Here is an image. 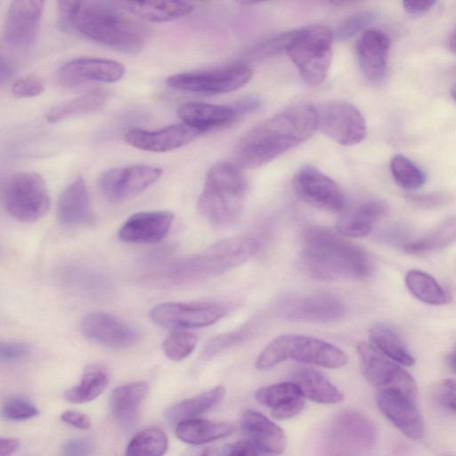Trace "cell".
<instances>
[{"mask_svg": "<svg viewBox=\"0 0 456 456\" xmlns=\"http://www.w3.org/2000/svg\"><path fill=\"white\" fill-rule=\"evenodd\" d=\"M200 131L182 122L158 130L131 129L125 135L130 146L151 152H167L179 149L197 138Z\"/></svg>", "mask_w": 456, "mask_h": 456, "instance_id": "20", "label": "cell"}, {"mask_svg": "<svg viewBox=\"0 0 456 456\" xmlns=\"http://www.w3.org/2000/svg\"><path fill=\"white\" fill-rule=\"evenodd\" d=\"M376 400L382 413L404 436L413 440L424 436L425 426L416 400L391 391H378Z\"/></svg>", "mask_w": 456, "mask_h": 456, "instance_id": "21", "label": "cell"}, {"mask_svg": "<svg viewBox=\"0 0 456 456\" xmlns=\"http://www.w3.org/2000/svg\"><path fill=\"white\" fill-rule=\"evenodd\" d=\"M174 219L169 211H143L132 215L118 231L119 239L126 243L153 244L167 234Z\"/></svg>", "mask_w": 456, "mask_h": 456, "instance_id": "22", "label": "cell"}, {"mask_svg": "<svg viewBox=\"0 0 456 456\" xmlns=\"http://www.w3.org/2000/svg\"><path fill=\"white\" fill-rule=\"evenodd\" d=\"M245 191V180L238 167L230 163H218L206 175L198 211L215 225H231L241 215Z\"/></svg>", "mask_w": 456, "mask_h": 456, "instance_id": "5", "label": "cell"}, {"mask_svg": "<svg viewBox=\"0 0 456 456\" xmlns=\"http://www.w3.org/2000/svg\"><path fill=\"white\" fill-rule=\"evenodd\" d=\"M61 419L67 425L78 429H88L91 427V420L87 415L73 410L63 411Z\"/></svg>", "mask_w": 456, "mask_h": 456, "instance_id": "52", "label": "cell"}, {"mask_svg": "<svg viewBox=\"0 0 456 456\" xmlns=\"http://www.w3.org/2000/svg\"><path fill=\"white\" fill-rule=\"evenodd\" d=\"M37 408L27 398L13 395L5 399L2 406V415L10 420H25L38 414Z\"/></svg>", "mask_w": 456, "mask_h": 456, "instance_id": "44", "label": "cell"}, {"mask_svg": "<svg viewBox=\"0 0 456 456\" xmlns=\"http://www.w3.org/2000/svg\"><path fill=\"white\" fill-rule=\"evenodd\" d=\"M259 452L250 441H240L230 447L226 456H259Z\"/></svg>", "mask_w": 456, "mask_h": 456, "instance_id": "53", "label": "cell"}, {"mask_svg": "<svg viewBox=\"0 0 456 456\" xmlns=\"http://www.w3.org/2000/svg\"><path fill=\"white\" fill-rule=\"evenodd\" d=\"M186 456H210V452L208 448H203L196 452H189Z\"/></svg>", "mask_w": 456, "mask_h": 456, "instance_id": "57", "label": "cell"}, {"mask_svg": "<svg viewBox=\"0 0 456 456\" xmlns=\"http://www.w3.org/2000/svg\"><path fill=\"white\" fill-rule=\"evenodd\" d=\"M390 40L382 31L367 29L356 43V55L364 76L371 82L383 79L387 71Z\"/></svg>", "mask_w": 456, "mask_h": 456, "instance_id": "24", "label": "cell"}, {"mask_svg": "<svg viewBox=\"0 0 456 456\" xmlns=\"http://www.w3.org/2000/svg\"><path fill=\"white\" fill-rule=\"evenodd\" d=\"M456 242V216L451 217L437 225L425 236L408 242L404 251L419 255L437 251Z\"/></svg>", "mask_w": 456, "mask_h": 456, "instance_id": "37", "label": "cell"}, {"mask_svg": "<svg viewBox=\"0 0 456 456\" xmlns=\"http://www.w3.org/2000/svg\"><path fill=\"white\" fill-rule=\"evenodd\" d=\"M409 291L419 301L432 305H441L451 301L450 294L430 274L418 270H410L404 278Z\"/></svg>", "mask_w": 456, "mask_h": 456, "instance_id": "35", "label": "cell"}, {"mask_svg": "<svg viewBox=\"0 0 456 456\" xmlns=\"http://www.w3.org/2000/svg\"><path fill=\"white\" fill-rule=\"evenodd\" d=\"M45 2L15 0L10 3L4 22V37L13 47L33 45L39 35Z\"/></svg>", "mask_w": 456, "mask_h": 456, "instance_id": "17", "label": "cell"}, {"mask_svg": "<svg viewBox=\"0 0 456 456\" xmlns=\"http://www.w3.org/2000/svg\"><path fill=\"white\" fill-rule=\"evenodd\" d=\"M374 20V14L370 12H362L354 14L343 20L335 31V37L341 40H347L364 28H366Z\"/></svg>", "mask_w": 456, "mask_h": 456, "instance_id": "45", "label": "cell"}, {"mask_svg": "<svg viewBox=\"0 0 456 456\" xmlns=\"http://www.w3.org/2000/svg\"><path fill=\"white\" fill-rule=\"evenodd\" d=\"M286 360L340 368L346 364V354L324 340L298 334H285L273 338L259 354L256 366L268 370Z\"/></svg>", "mask_w": 456, "mask_h": 456, "instance_id": "7", "label": "cell"}, {"mask_svg": "<svg viewBox=\"0 0 456 456\" xmlns=\"http://www.w3.org/2000/svg\"><path fill=\"white\" fill-rule=\"evenodd\" d=\"M232 309L230 304L216 301L168 302L154 306L151 311V318L156 324L165 328H200L216 322Z\"/></svg>", "mask_w": 456, "mask_h": 456, "instance_id": "14", "label": "cell"}, {"mask_svg": "<svg viewBox=\"0 0 456 456\" xmlns=\"http://www.w3.org/2000/svg\"><path fill=\"white\" fill-rule=\"evenodd\" d=\"M304 406L305 399L303 396H299L283 405L272 409V414L277 419L285 420L300 413Z\"/></svg>", "mask_w": 456, "mask_h": 456, "instance_id": "50", "label": "cell"}, {"mask_svg": "<svg viewBox=\"0 0 456 456\" xmlns=\"http://www.w3.org/2000/svg\"><path fill=\"white\" fill-rule=\"evenodd\" d=\"M436 403L452 414H456V380L444 379L435 387Z\"/></svg>", "mask_w": 456, "mask_h": 456, "instance_id": "46", "label": "cell"}, {"mask_svg": "<svg viewBox=\"0 0 456 456\" xmlns=\"http://www.w3.org/2000/svg\"><path fill=\"white\" fill-rule=\"evenodd\" d=\"M387 207L378 200L362 201L349 210L342 211L336 224L337 231L346 237H363L370 232L374 224L386 215Z\"/></svg>", "mask_w": 456, "mask_h": 456, "instance_id": "27", "label": "cell"}, {"mask_svg": "<svg viewBox=\"0 0 456 456\" xmlns=\"http://www.w3.org/2000/svg\"><path fill=\"white\" fill-rule=\"evenodd\" d=\"M316 113L317 129L336 142L351 146L365 139L364 118L351 103L342 101L325 102L316 108Z\"/></svg>", "mask_w": 456, "mask_h": 456, "instance_id": "15", "label": "cell"}, {"mask_svg": "<svg viewBox=\"0 0 456 456\" xmlns=\"http://www.w3.org/2000/svg\"><path fill=\"white\" fill-rule=\"evenodd\" d=\"M377 433L372 421L364 414L347 411L330 423L325 436L327 456H370Z\"/></svg>", "mask_w": 456, "mask_h": 456, "instance_id": "8", "label": "cell"}, {"mask_svg": "<svg viewBox=\"0 0 456 456\" xmlns=\"http://www.w3.org/2000/svg\"><path fill=\"white\" fill-rule=\"evenodd\" d=\"M148 391V384L144 381L132 382L115 388L110 400V411L115 419L122 426L134 424Z\"/></svg>", "mask_w": 456, "mask_h": 456, "instance_id": "28", "label": "cell"}, {"mask_svg": "<svg viewBox=\"0 0 456 456\" xmlns=\"http://www.w3.org/2000/svg\"><path fill=\"white\" fill-rule=\"evenodd\" d=\"M234 430L235 427L227 422L192 419L178 423L175 436L183 443L200 445L226 437Z\"/></svg>", "mask_w": 456, "mask_h": 456, "instance_id": "32", "label": "cell"}, {"mask_svg": "<svg viewBox=\"0 0 456 456\" xmlns=\"http://www.w3.org/2000/svg\"><path fill=\"white\" fill-rule=\"evenodd\" d=\"M451 94L454 101L456 102V83L452 86Z\"/></svg>", "mask_w": 456, "mask_h": 456, "instance_id": "59", "label": "cell"}, {"mask_svg": "<svg viewBox=\"0 0 456 456\" xmlns=\"http://www.w3.org/2000/svg\"><path fill=\"white\" fill-rule=\"evenodd\" d=\"M57 216L64 225L86 226L95 222L89 191L82 177L72 181L61 193Z\"/></svg>", "mask_w": 456, "mask_h": 456, "instance_id": "23", "label": "cell"}, {"mask_svg": "<svg viewBox=\"0 0 456 456\" xmlns=\"http://www.w3.org/2000/svg\"><path fill=\"white\" fill-rule=\"evenodd\" d=\"M177 116L183 123L204 133L213 128L225 126L240 115L234 105L188 102L179 106Z\"/></svg>", "mask_w": 456, "mask_h": 456, "instance_id": "26", "label": "cell"}, {"mask_svg": "<svg viewBox=\"0 0 456 456\" xmlns=\"http://www.w3.org/2000/svg\"><path fill=\"white\" fill-rule=\"evenodd\" d=\"M224 395L225 388L223 386L215 387L173 405L167 411L166 418L170 423L176 425L183 420L197 419L218 404Z\"/></svg>", "mask_w": 456, "mask_h": 456, "instance_id": "34", "label": "cell"}, {"mask_svg": "<svg viewBox=\"0 0 456 456\" xmlns=\"http://www.w3.org/2000/svg\"><path fill=\"white\" fill-rule=\"evenodd\" d=\"M67 282L86 294L101 297L110 289L109 280L99 273L76 266L65 274Z\"/></svg>", "mask_w": 456, "mask_h": 456, "instance_id": "39", "label": "cell"}, {"mask_svg": "<svg viewBox=\"0 0 456 456\" xmlns=\"http://www.w3.org/2000/svg\"><path fill=\"white\" fill-rule=\"evenodd\" d=\"M160 167L151 165H131L102 172L97 181L102 196L110 202L119 203L142 194L161 176Z\"/></svg>", "mask_w": 456, "mask_h": 456, "instance_id": "13", "label": "cell"}, {"mask_svg": "<svg viewBox=\"0 0 456 456\" xmlns=\"http://www.w3.org/2000/svg\"><path fill=\"white\" fill-rule=\"evenodd\" d=\"M30 346L24 342H7L0 346V358L2 361H14L28 355Z\"/></svg>", "mask_w": 456, "mask_h": 456, "instance_id": "49", "label": "cell"}, {"mask_svg": "<svg viewBox=\"0 0 456 456\" xmlns=\"http://www.w3.org/2000/svg\"><path fill=\"white\" fill-rule=\"evenodd\" d=\"M197 344V336L188 331H175L163 343L165 355L175 362H180L189 356Z\"/></svg>", "mask_w": 456, "mask_h": 456, "instance_id": "42", "label": "cell"}, {"mask_svg": "<svg viewBox=\"0 0 456 456\" xmlns=\"http://www.w3.org/2000/svg\"><path fill=\"white\" fill-rule=\"evenodd\" d=\"M333 37L329 28L314 24L293 30L280 40L304 81L316 86L324 81L330 69Z\"/></svg>", "mask_w": 456, "mask_h": 456, "instance_id": "6", "label": "cell"}, {"mask_svg": "<svg viewBox=\"0 0 456 456\" xmlns=\"http://www.w3.org/2000/svg\"><path fill=\"white\" fill-rule=\"evenodd\" d=\"M407 200L420 208H434L453 201L454 196L448 192H432L427 194L409 195Z\"/></svg>", "mask_w": 456, "mask_h": 456, "instance_id": "48", "label": "cell"}, {"mask_svg": "<svg viewBox=\"0 0 456 456\" xmlns=\"http://www.w3.org/2000/svg\"><path fill=\"white\" fill-rule=\"evenodd\" d=\"M125 72L124 65L117 61L81 57L64 63L58 71V79L62 86L74 87L89 82L114 83Z\"/></svg>", "mask_w": 456, "mask_h": 456, "instance_id": "19", "label": "cell"}, {"mask_svg": "<svg viewBox=\"0 0 456 456\" xmlns=\"http://www.w3.org/2000/svg\"><path fill=\"white\" fill-rule=\"evenodd\" d=\"M357 352L362 373L378 391H391L416 400L418 388L412 376L377 350L371 344L359 343Z\"/></svg>", "mask_w": 456, "mask_h": 456, "instance_id": "12", "label": "cell"}, {"mask_svg": "<svg viewBox=\"0 0 456 456\" xmlns=\"http://www.w3.org/2000/svg\"><path fill=\"white\" fill-rule=\"evenodd\" d=\"M44 90V81L35 75L17 79L11 88L12 95L18 99L36 97L41 94Z\"/></svg>", "mask_w": 456, "mask_h": 456, "instance_id": "47", "label": "cell"}, {"mask_svg": "<svg viewBox=\"0 0 456 456\" xmlns=\"http://www.w3.org/2000/svg\"><path fill=\"white\" fill-rule=\"evenodd\" d=\"M127 13L151 22H167L191 12L193 5L188 2L150 1L116 2Z\"/></svg>", "mask_w": 456, "mask_h": 456, "instance_id": "30", "label": "cell"}, {"mask_svg": "<svg viewBox=\"0 0 456 456\" xmlns=\"http://www.w3.org/2000/svg\"><path fill=\"white\" fill-rule=\"evenodd\" d=\"M292 382L304 398L323 404H335L344 400L343 393L322 373L312 368H300L293 375Z\"/></svg>", "mask_w": 456, "mask_h": 456, "instance_id": "29", "label": "cell"}, {"mask_svg": "<svg viewBox=\"0 0 456 456\" xmlns=\"http://www.w3.org/2000/svg\"><path fill=\"white\" fill-rule=\"evenodd\" d=\"M19 447L16 438L2 437L0 439V456H11Z\"/></svg>", "mask_w": 456, "mask_h": 456, "instance_id": "55", "label": "cell"}, {"mask_svg": "<svg viewBox=\"0 0 456 456\" xmlns=\"http://www.w3.org/2000/svg\"><path fill=\"white\" fill-rule=\"evenodd\" d=\"M317 129L316 108L306 102L291 105L248 131L234 149L236 164L256 168L307 141Z\"/></svg>", "mask_w": 456, "mask_h": 456, "instance_id": "1", "label": "cell"}, {"mask_svg": "<svg viewBox=\"0 0 456 456\" xmlns=\"http://www.w3.org/2000/svg\"><path fill=\"white\" fill-rule=\"evenodd\" d=\"M301 263L308 275L321 281L364 280L374 269L364 248L322 227L305 232Z\"/></svg>", "mask_w": 456, "mask_h": 456, "instance_id": "3", "label": "cell"}, {"mask_svg": "<svg viewBox=\"0 0 456 456\" xmlns=\"http://www.w3.org/2000/svg\"><path fill=\"white\" fill-rule=\"evenodd\" d=\"M449 48L452 53H456V30L452 34L450 37Z\"/></svg>", "mask_w": 456, "mask_h": 456, "instance_id": "58", "label": "cell"}, {"mask_svg": "<svg viewBox=\"0 0 456 456\" xmlns=\"http://www.w3.org/2000/svg\"><path fill=\"white\" fill-rule=\"evenodd\" d=\"M346 311L344 302L327 292L288 294L275 303L277 314L291 322H333L340 320Z\"/></svg>", "mask_w": 456, "mask_h": 456, "instance_id": "11", "label": "cell"}, {"mask_svg": "<svg viewBox=\"0 0 456 456\" xmlns=\"http://www.w3.org/2000/svg\"><path fill=\"white\" fill-rule=\"evenodd\" d=\"M4 204L15 219L32 223L48 211L50 198L42 176L35 172H20L11 175L3 189Z\"/></svg>", "mask_w": 456, "mask_h": 456, "instance_id": "9", "label": "cell"}, {"mask_svg": "<svg viewBox=\"0 0 456 456\" xmlns=\"http://www.w3.org/2000/svg\"><path fill=\"white\" fill-rule=\"evenodd\" d=\"M436 4V1H413L405 0L403 2L404 10L412 15H419L428 12Z\"/></svg>", "mask_w": 456, "mask_h": 456, "instance_id": "54", "label": "cell"}, {"mask_svg": "<svg viewBox=\"0 0 456 456\" xmlns=\"http://www.w3.org/2000/svg\"><path fill=\"white\" fill-rule=\"evenodd\" d=\"M252 69L241 63L220 68L194 70L172 75L167 85L174 89L203 94H225L246 85L252 77Z\"/></svg>", "mask_w": 456, "mask_h": 456, "instance_id": "10", "label": "cell"}, {"mask_svg": "<svg viewBox=\"0 0 456 456\" xmlns=\"http://www.w3.org/2000/svg\"><path fill=\"white\" fill-rule=\"evenodd\" d=\"M240 425L248 441L267 454H280L287 445L284 431L265 415L255 411L242 413Z\"/></svg>", "mask_w": 456, "mask_h": 456, "instance_id": "25", "label": "cell"}, {"mask_svg": "<svg viewBox=\"0 0 456 456\" xmlns=\"http://www.w3.org/2000/svg\"><path fill=\"white\" fill-rule=\"evenodd\" d=\"M298 196L308 204L330 212H342L345 196L339 185L313 166L302 167L293 178Z\"/></svg>", "mask_w": 456, "mask_h": 456, "instance_id": "16", "label": "cell"}, {"mask_svg": "<svg viewBox=\"0 0 456 456\" xmlns=\"http://www.w3.org/2000/svg\"><path fill=\"white\" fill-rule=\"evenodd\" d=\"M92 444L85 439H72L67 441L62 448V456H89L92 452Z\"/></svg>", "mask_w": 456, "mask_h": 456, "instance_id": "51", "label": "cell"}, {"mask_svg": "<svg viewBox=\"0 0 456 456\" xmlns=\"http://www.w3.org/2000/svg\"><path fill=\"white\" fill-rule=\"evenodd\" d=\"M257 248V241L250 237L226 239L201 253L161 267L159 271L147 274L144 280L160 286L206 280L244 264Z\"/></svg>", "mask_w": 456, "mask_h": 456, "instance_id": "4", "label": "cell"}, {"mask_svg": "<svg viewBox=\"0 0 456 456\" xmlns=\"http://www.w3.org/2000/svg\"><path fill=\"white\" fill-rule=\"evenodd\" d=\"M450 368L456 373V346L452 353L448 357Z\"/></svg>", "mask_w": 456, "mask_h": 456, "instance_id": "56", "label": "cell"}, {"mask_svg": "<svg viewBox=\"0 0 456 456\" xmlns=\"http://www.w3.org/2000/svg\"><path fill=\"white\" fill-rule=\"evenodd\" d=\"M371 345L392 361L404 366H412L415 358L409 351L398 331L390 324L377 322L369 330Z\"/></svg>", "mask_w": 456, "mask_h": 456, "instance_id": "31", "label": "cell"}, {"mask_svg": "<svg viewBox=\"0 0 456 456\" xmlns=\"http://www.w3.org/2000/svg\"><path fill=\"white\" fill-rule=\"evenodd\" d=\"M109 377L104 367L88 366L77 386L66 390L64 398L72 403H88L99 396L108 385Z\"/></svg>", "mask_w": 456, "mask_h": 456, "instance_id": "36", "label": "cell"}, {"mask_svg": "<svg viewBox=\"0 0 456 456\" xmlns=\"http://www.w3.org/2000/svg\"><path fill=\"white\" fill-rule=\"evenodd\" d=\"M167 444L164 431L158 428H148L132 438L125 456H163Z\"/></svg>", "mask_w": 456, "mask_h": 456, "instance_id": "38", "label": "cell"}, {"mask_svg": "<svg viewBox=\"0 0 456 456\" xmlns=\"http://www.w3.org/2000/svg\"><path fill=\"white\" fill-rule=\"evenodd\" d=\"M390 170L395 183L404 190H415L426 183L424 172L402 154L392 158Z\"/></svg>", "mask_w": 456, "mask_h": 456, "instance_id": "40", "label": "cell"}, {"mask_svg": "<svg viewBox=\"0 0 456 456\" xmlns=\"http://www.w3.org/2000/svg\"><path fill=\"white\" fill-rule=\"evenodd\" d=\"M252 331V325L247 324L236 330L224 333L211 340L205 346L202 351V357L205 359L212 358L224 350L243 341Z\"/></svg>", "mask_w": 456, "mask_h": 456, "instance_id": "43", "label": "cell"}, {"mask_svg": "<svg viewBox=\"0 0 456 456\" xmlns=\"http://www.w3.org/2000/svg\"><path fill=\"white\" fill-rule=\"evenodd\" d=\"M109 98V93L96 89L72 100L58 104L45 115L49 123H57L69 118L86 115L102 109Z\"/></svg>", "mask_w": 456, "mask_h": 456, "instance_id": "33", "label": "cell"}, {"mask_svg": "<svg viewBox=\"0 0 456 456\" xmlns=\"http://www.w3.org/2000/svg\"><path fill=\"white\" fill-rule=\"evenodd\" d=\"M299 396L303 395L297 386L292 381L262 387L255 393V398L260 404L272 409Z\"/></svg>", "mask_w": 456, "mask_h": 456, "instance_id": "41", "label": "cell"}, {"mask_svg": "<svg viewBox=\"0 0 456 456\" xmlns=\"http://www.w3.org/2000/svg\"><path fill=\"white\" fill-rule=\"evenodd\" d=\"M81 331L86 338L102 346L121 349L135 345L140 331L125 321L104 312H91L81 322Z\"/></svg>", "mask_w": 456, "mask_h": 456, "instance_id": "18", "label": "cell"}, {"mask_svg": "<svg viewBox=\"0 0 456 456\" xmlns=\"http://www.w3.org/2000/svg\"><path fill=\"white\" fill-rule=\"evenodd\" d=\"M62 21L85 37L116 51L137 54L149 39L147 27L128 16L117 3L61 1Z\"/></svg>", "mask_w": 456, "mask_h": 456, "instance_id": "2", "label": "cell"}]
</instances>
